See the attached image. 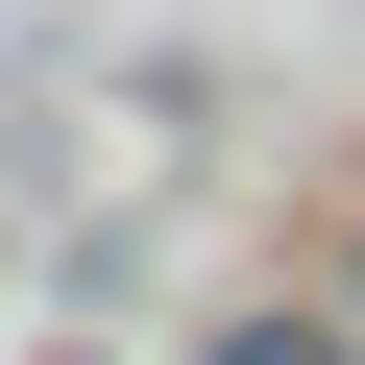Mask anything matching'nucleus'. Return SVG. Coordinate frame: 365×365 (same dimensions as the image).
<instances>
[{"label": "nucleus", "mask_w": 365, "mask_h": 365, "mask_svg": "<svg viewBox=\"0 0 365 365\" xmlns=\"http://www.w3.org/2000/svg\"><path fill=\"white\" fill-rule=\"evenodd\" d=\"M341 341H365V244H341Z\"/></svg>", "instance_id": "f03ea898"}, {"label": "nucleus", "mask_w": 365, "mask_h": 365, "mask_svg": "<svg viewBox=\"0 0 365 365\" xmlns=\"http://www.w3.org/2000/svg\"><path fill=\"white\" fill-rule=\"evenodd\" d=\"M195 365H365V341H341V292H268V317H220Z\"/></svg>", "instance_id": "f257e3e1"}]
</instances>
